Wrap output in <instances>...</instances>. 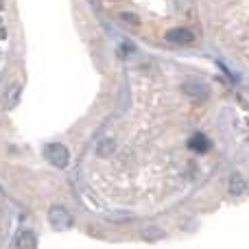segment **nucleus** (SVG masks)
I'll return each instance as SVG.
<instances>
[{"label":"nucleus","instance_id":"nucleus-1","mask_svg":"<svg viewBox=\"0 0 249 249\" xmlns=\"http://www.w3.org/2000/svg\"><path fill=\"white\" fill-rule=\"evenodd\" d=\"M44 153H46L48 162L57 168H66L70 164V151H68V146H64L61 142H51V144H46Z\"/></svg>","mask_w":249,"mask_h":249},{"label":"nucleus","instance_id":"nucleus-2","mask_svg":"<svg viewBox=\"0 0 249 249\" xmlns=\"http://www.w3.org/2000/svg\"><path fill=\"white\" fill-rule=\"evenodd\" d=\"M48 221H51L53 230H57V232H64V230L72 228V214H70L64 206H51L48 208Z\"/></svg>","mask_w":249,"mask_h":249},{"label":"nucleus","instance_id":"nucleus-3","mask_svg":"<svg viewBox=\"0 0 249 249\" xmlns=\"http://www.w3.org/2000/svg\"><path fill=\"white\" fill-rule=\"evenodd\" d=\"M166 42L175 44V46H188V44L195 42V35L190 29H184V26H175V29H168L166 31Z\"/></svg>","mask_w":249,"mask_h":249},{"label":"nucleus","instance_id":"nucleus-4","mask_svg":"<svg viewBox=\"0 0 249 249\" xmlns=\"http://www.w3.org/2000/svg\"><path fill=\"white\" fill-rule=\"evenodd\" d=\"M181 90H184L193 101H206L208 96H210L208 86H203L201 81H186L184 86H181Z\"/></svg>","mask_w":249,"mask_h":249},{"label":"nucleus","instance_id":"nucleus-5","mask_svg":"<svg viewBox=\"0 0 249 249\" xmlns=\"http://www.w3.org/2000/svg\"><path fill=\"white\" fill-rule=\"evenodd\" d=\"M16 249H37V236H35V232H31V230H24V232L18 234Z\"/></svg>","mask_w":249,"mask_h":249},{"label":"nucleus","instance_id":"nucleus-6","mask_svg":"<svg viewBox=\"0 0 249 249\" xmlns=\"http://www.w3.org/2000/svg\"><path fill=\"white\" fill-rule=\"evenodd\" d=\"M188 146L195 151V153H206V151L210 149V140H208L203 133H195V136L188 140Z\"/></svg>","mask_w":249,"mask_h":249},{"label":"nucleus","instance_id":"nucleus-7","mask_svg":"<svg viewBox=\"0 0 249 249\" xmlns=\"http://www.w3.org/2000/svg\"><path fill=\"white\" fill-rule=\"evenodd\" d=\"M114 151H116V140H112V138H103V140H99V144H96V153H99L101 158H109Z\"/></svg>","mask_w":249,"mask_h":249},{"label":"nucleus","instance_id":"nucleus-8","mask_svg":"<svg viewBox=\"0 0 249 249\" xmlns=\"http://www.w3.org/2000/svg\"><path fill=\"white\" fill-rule=\"evenodd\" d=\"M247 190V181L243 175H238V173H234L232 177H230V193L232 195H243Z\"/></svg>","mask_w":249,"mask_h":249},{"label":"nucleus","instance_id":"nucleus-9","mask_svg":"<svg viewBox=\"0 0 249 249\" xmlns=\"http://www.w3.org/2000/svg\"><path fill=\"white\" fill-rule=\"evenodd\" d=\"M153 236H164L162 230H144V238H153Z\"/></svg>","mask_w":249,"mask_h":249},{"label":"nucleus","instance_id":"nucleus-10","mask_svg":"<svg viewBox=\"0 0 249 249\" xmlns=\"http://www.w3.org/2000/svg\"><path fill=\"white\" fill-rule=\"evenodd\" d=\"M123 20H127V22H131V24H138V22H140V20H138V16H133V13H123Z\"/></svg>","mask_w":249,"mask_h":249}]
</instances>
